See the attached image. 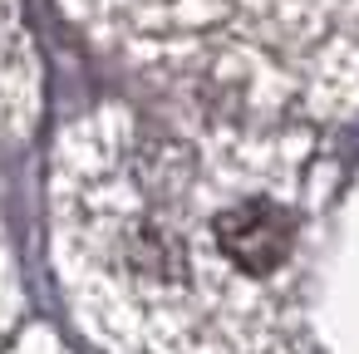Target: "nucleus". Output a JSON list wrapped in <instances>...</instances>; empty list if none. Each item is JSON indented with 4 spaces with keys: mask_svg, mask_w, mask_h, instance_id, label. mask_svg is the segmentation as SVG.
<instances>
[{
    "mask_svg": "<svg viewBox=\"0 0 359 354\" xmlns=\"http://www.w3.org/2000/svg\"><path fill=\"white\" fill-rule=\"evenodd\" d=\"M217 241L246 275H266L290 256L295 222H290L285 207H276L266 197H246V202H236L217 217Z\"/></svg>",
    "mask_w": 359,
    "mask_h": 354,
    "instance_id": "nucleus-1",
    "label": "nucleus"
}]
</instances>
